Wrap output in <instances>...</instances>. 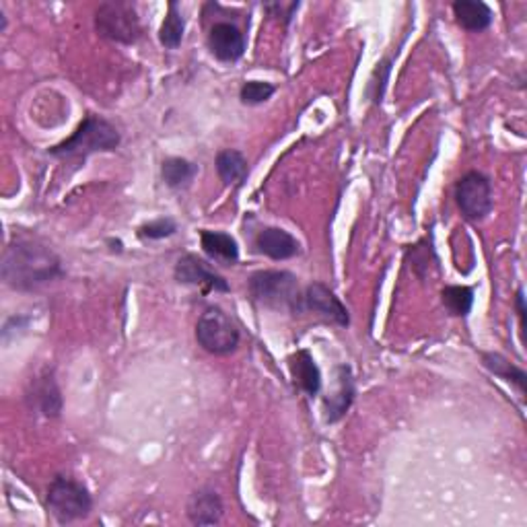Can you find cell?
I'll list each match as a JSON object with an SVG mask.
<instances>
[{"label":"cell","instance_id":"16","mask_svg":"<svg viewBox=\"0 0 527 527\" xmlns=\"http://www.w3.org/2000/svg\"><path fill=\"white\" fill-rule=\"evenodd\" d=\"M200 246L210 259L223 264H235L239 259V246L233 235L223 231H200Z\"/></svg>","mask_w":527,"mask_h":527},{"label":"cell","instance_id":"15","mask_svg":"<svg viewBox=\"0 0 527 527\" xmlns=\"http://www.w3.org/2000/svg\"><path fill=\"white\" fill-rule=\"evenodd\" d=\"M451 9L455 21L466 31H484L492 25V9L482 0H455Z\"/></svg>","mask_w":527,"mask_h":527},{"label":"cell","instance_id":"12","mask_svg":"<svg viewBox=\"0 0 527 527\" xmlns=\"http://www.w3.org/2000/svg\"><path fill=\"white\" fill-rule=\"evenodd\" d=\"M256 248L259 254L269 256L270 259H290L299 256L301 243L280 227H264L256 238Z\"/></svg>","mask_w":527,"mask_h":527},{"label":"cell","instance_id":"29","mask_svg":"<svg viewBox=\"0 0 527 527\" xmlns=\"http://www.w3.org/2000/svg\"><path fill=\"white\" fill-rule=\"evenodd\" d=\"M5 29H6V15L3 9H0V31H5Z\"/></svg>","mask_w":527,"mask_h":527},{"label":"cell","instance_id":"5","mask_svg":"<svg viewBox=\"0 0 527 527\" xmlns=\"http://www.w3.org/2000/svg\"><path fill=\"white\" fill-rule=\"evenodd\" d=\"M96 29L101 37L117 44L132 46L143 37V23L137 6L126 0H107L96 11Z\"/></svg>","mask_w":527,"mask_h":527},{"label":"cell","instance_id":"8","mask_svg":"<svg viewBox=\"0 0 527 527\" xmlns=\"http://www.w3.org/2000/svg\"><path fill=\"white\" fill-rule=\"evenodd\" d=\"M173 277L182 285L198 287L202 289V293H229L231 287L221 274H218L212 266L194 254H186L177 259L176 270H173Z\"/></svg>","mask_w":527,"mask_h":527},{"label":"cell","instance_id":"6","mask_svg":"<svg viewBox=\"0 0 527 527\" xmlns=\"http://www.w3.org/2000/svg\"><path fill=\"white\" fill-rule=\"evenodd\" d=\"M196 340L204 350L215 357H225L238 350L239 328L221 307H208L196 324Z\"/></svg>","mask_w":527,"mask_h":527},{"label":"cell","instance_id":"1","mask_svg":"<svg viewBox=\"0 0 527 527\" xmlns=\"http://www.w3.org/2000/svg\"><path fill=\"white\" fill-rule=\"evenodd\" d=\"M0 274L6 287L25 293L65 277V270L52 248L37 239L19 238L5 248Z\"/></svg>","mask_w":527,"mask_h":527},{"label":"cell","instance_id":"2","mask_svg":"<svg viewBox=\"0 0 527 527\" xmlns=\"http://www.w3.org/2000/svg\"><path fill=\"white\" fill-rule=\"evenodd\" d=\"M122 143L116 126L97 114H86L73 137L50 148L58 159H86L93 153H112Z\"/></svg>","mask_w":527,"mask_h":527},{"label":"cell","instance_id":"7","mask_svg":"<svg viewBox=\"0 0 527 527\" xmlns=\"http://www.w3.org/2000/svg\"><path fill=\"white\" fill-rule=\"evenodd\" d=\"M455 202L468 221H482L492 210L491 179L480 171H468L455 184Z\"/></svg>","mask_w":527,"mask_h":527},{"label":"cell","instance_id":"22","mask_svg":"<svg viewBox=\"0 0 527 527\" xmlns=\"http://www.w3.org/2000/svg\"><path fill=\"white\" fill-rule=\"evenodd\" d=\"M445 309L455 318H466L474 307V289L466 285H450L441 290Z\"/></svg>","mask_w":527,"mask_h":527},{"label":"cell","instance_id":"9","mask_svg":"<svg viewBox=\"0 0 527 527\" xmlns=\"http://www.w3.org/2000/svg\"><path fill=\"white\" fill-rule=\"evenodd\" d=\"M303 309H309L313 313H319L326 319H332L334 324L346 328L350 324L349 309L344 303L336 297V293L324 282H313L305 289L303 295Z\"/></svg>","mask_w":527,"mask_h":527},{"label":"cell","instance_id":"26","mask_svg":"<svg viewBox=\"0 0 527 527\" xmlns=\"http://www.w3.org/2000/svg\"><path fill=\"white\" fill-rule=\"evenodd\" d=\"M427 239L424 241H421V243H416V246L412 248V249H408L406 251V262H410L412 259V270L419 274L421 279H424L427 277V270H429V256H435L432 254V249H431V246L427 248Z\"/></svg>","mask_w":527,"mask_h":527},{"label":"cell","instance_id":"27","mask_svg":"<svg viewBox=\"0 0 527 527\" xmlns=\"http://www.w3.org/2000/svg\"><path fill=\"white\" fill-rule=\"evenodd\" d=\"M264 9L270 11V13L277 11V13H274V17L282 19V23H285V25H289V23L293 21L295 11L299 9V3H289V5H285V3H274V5H266Z\"/></svg>","mask_w":527,"mask_h":527},{"label":"cell","instance_id":"28","mask_svg":"<svg viewBox=\"0 0 527 527\" xmlns=\"http://www.w3.org/2000/svg\"><path fill=\"white\" fill-rule=\"evenodd\" d=\"M515 309H517V318H519V326H522V334H525V313H527V307H525V290L519 287L517 293H515Z\"/></svg>","mask_w":527,"mask_h":527},{"label":"cell","instance_id":"25","mask_svg":"<svg viewBox=\"0 0 527 527\" xmlns=\"http://www.w3.org/2000/svg\"><path fill=\"white\" fill-rule=\"evenodd\" d=\"M274 93H277V86L266 81H248L241 86L239 99L243 106H259L264 101H269Z\"/></svg>","mask_w":527,"mask_h":527},{"label":"cell","instance_id":"3","mask_svg":"<svg viewBox=\"0 0 527 527\" xmlns=\"http://www.w3.org/2000/svg\"><path fill=\"white\" fill-rule=\"evenodd\" d=\"M251 301L269 309L303 311V295L295 274L287 270H258L248 280Z\"/></svg>","mask_w":527,"mask_h":527},{"label":"cell","instance_id":"14","mask_svg":"<svg viewBox=\"0 0 527 527\" xmlns=\"http://www.w3.org/2000/svg\"><path fill=\"white\" fill-rule=\"evenodd\" d=\"M186 513L194 525H215L223 517V501L217 491L200 489L192 494Z\"/></svg>","mask_w":527,"mask_h":527},{"label":"cell","instance_id":"4","mask_svg":"<svg viewBox=\"0 0 527 527\" xmlns=\"http://www.w3.org/2000/svg\"><path fill=\"white\" fill-rule=\"evenodd\" d=\"M46 505H48V511L58 523L66 525L78 522V519L89 517L93 509V499L91 492L86 491V486L78 482V480L68 476H56L48 486Z\"/></svg>","mask_w":527,"mask_h":527},{"label":"cell","instance_id":"24","mask_svg":"<svg viewBox=\"0 0 527 527\" xmlns=\"http://www.w3.org/2000/svg\"><path fill=\"white\" fill-rule=\"evenodd\" d=\"M390 75H391V58H383L380 65L375 66L371 81H369L367 85V96L375 106L381 104L385 86H388V81H390Z\"/></svg>","mask_w":527,"mask_h":527},{"label":"cell","instance_id":"18","mask_svg":"<svg viewBox=\"0 0 527 527\" xmlns=\"http://www.w3.org/2000/svg\"><path fill=\"white\" fill-rule=\"evenodd\" d=\"M217 171L218 177L223 179V184L227 186H239L246 182L248 177V159L243 157V153L235 151V148H225L217 155Z\"/></svg>","mask_w":527,"mask_h":527},{"label":"cell","instance_id":"17","mask_svg":"<svg viewBox=\"0 0 527 527\" xmlns=\"http://www.w3.org/2000/svg\"><path fill=\"white\" fill-rule=\"evenodd\" d=\"M482 365L489 369L492 375H497L499 380L507 381L511 385H515L519 396L525 400L527 393V373L522 367H517L515 363H511L507 357L499 355V352H482Z\"/></svg>","mask_w":527,"mask_h":527},{"label":"cell","instance_id":"13","mask_svg":"<svg viewBox=\"0 0 527 527\" xmlns=\"http://www.w3.org/2000/svg\"><path fill=\"white\" fill-rule=\"evenodd\" d=\"M289 369H290V377H293V381L299 390L307 393L309 398L318 396L321 390V373H319L316 359H313L309 350L301 349L293 352V355L289 357Z\"/></svg>","mask_w":527,"mask_h":527},{"label":"cell","instance_id":"10","mask_svg":"<svg viewBox=\"0 0 527 527\" xmlns=\"http://www.w3.org/2000/svg\"><path fill=\"white\" fill-rule=\"evenodd\" d=\"M208 50L217 60L238 62L246 54V35L235 23H215L208 34Z\"/></svg>","mask_w":527,"mask_h":527},{"label":"cell","instance_id":"19","mask_svg":"<svg viewBox=\"0 0 527 527\" xmlns=\"http://www.w3.org/2000/svg\"><path fill=\"white\" fill-rule=\"evenodd\" d=\"M198 176V165L182 159V157H169L161 165V177L173 190L177 187H186L194 182V177Z\"/></svg>","mask_w":527,"mask_h":527},{"label":"cell","instance_id":"23","mask_svg":"<svg viewBox=\"0 0 527 527\" xmlns=\"http://www.w3.org/2000/svg\"><path fill=\"white\" fill-rule=\"evenodd\" d=\"M177 233V223L173 221L171 217H161L155 218V221H148L145 225L138 227V238L148 239V241H159L167 239L171 235Z\"/></svg>","mask_w":527,"mask_h":527},{"label":"cell","instance_id":"20","mask_svg":"<svg viewBox=\"0 0 527 527\" xmlns=\"http://www.w3.org/2000/svg\"><path fill=\"white\" fill-rule=\"evenodd\" d=\"M34 400H35V406L39 408V412H42L44 416H48V419H56V416H60L62 393L52 375H44L42 380L35 383Z\"/></svg>","mask_w":527,"mask_h":527},{"label":"cell","instance_id":"21","mask_svg":"<svg viewBox=\"0 0 527 527\" xmlns=\"http://www.w3.org/2000/svg\"><path fill=\"white\" fill-rule=\"evenodd\" d=\"M184 31H186V19L182 17L176 3H169L167 15L161 23L159 29V42L163 48L167 50H177L184 42Z\"/></svg>","mask_w":527,"mask_h":527},{"label":"cell","instance_id":"11","mask_svg":"<svg viewBox=\"0 0 527 527\" xmlns=\"http://www.w3.org/2000/svg\"><path fill=\"white\" fill-rule=\"evenodd\" d=\"M336 380L338 388L334 393H329L324 402L326 422H338L342 416L349 412V408L355 402V380H352V371L349 365L336 367Z\"/></svg>","mask_w":527,"mask_h":527}]
</instances>
